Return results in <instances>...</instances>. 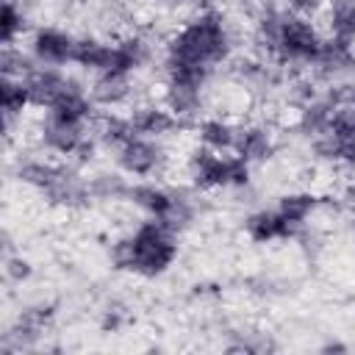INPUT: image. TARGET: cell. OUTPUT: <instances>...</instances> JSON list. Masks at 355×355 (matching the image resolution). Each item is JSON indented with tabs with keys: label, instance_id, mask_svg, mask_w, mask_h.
Instances as JSON below:
<instances>
[{
	"label": "cell",
	"instance_id": "cell-21",
	"mask_svg": "<svg viewBox=\"0 0 355 355\" xmlns=\"http://www.w3.org/2000/svg\"><path fill=\"white\" fill-rule=\"evenodd\" d=\"M61 166H64V164H58L55 158H36V155H33V158L19 161V166H17V180H19L22 186H28V189L44 194V191L55 183Z\"/></svg>",
	"mask_w": 355,
	"mask_h": 355
},
{
	"label": "cell",
	"instance_id": "cell-4",
	"mask_svg": "<svg viewBox=\"0 0 355 355\" xmlns=\"http://www.w3.org/2000/svg\"><path fill=\"white\" fill-rule=\"evenodd\" d=\"M324 44V31L313 17H302L286 8L277 44H275V61L283 67H311Z\"/></svg>",
	"mask_w": 355,
	"mask_h": 355
},
{
	"label": "cell",
	"instance_id": "cell-18",
	"mask_svg": "<svg viewBox=\"0 0 355 355\" xmlns=\"http://www.w3.org/2000/svg\"><path fill=\"white\" fill-rule=\"evenodd\" d=\"M275 208H277L291 225H297V227L305 230V225L322 211V197H319L316 191H308V189H294V191L280 194V200H277Z\"/></svg>",
	"mask_w": 355,
	"mask_h": 355
},
{
	"label": "cell",
	"instance_id": "cell-23",
	"mask_svg": "<svg viewBox=\"0 0 355 355\" xmlns=\"http://www.w3.org/2000/svg\"><path fill=\"white\" fill-rule=\"evenodd\" d=\"M3 272H6V280H8V283L22 286V283H28V280L33 277V263H31L25 255H6Z\"/></svg>",
	"mask_w": 355,
	"mask_h": 355
},
{
	"label": "cell",
	"instance_id": "cell-26",
	"mask_svg": "<svg viewBox=\"0 0 355 355\" xmlns=\"http://www.w3.org/2000/svg\"><path fill=\"white\" fill-rule=\"evenodd\" d=\"M322 349H324V352H333V349H347V347H344V344H324Z\"/></svg>",
	"mask_w": 355,
	"mask_h": 355
},
{
	"label": "cell",
	"instance_id": "cell-10",
	"mask_svg": "<svg viewBox=\"0 0 355 355\" xmlns=\"http://www.w3.org/2000/svg\"><path fill=\"white\" fill-rule=\"evenodd\" d=\"M244 236L252 244H272L302 236V227L291 225L277 208H255L244 216Z\"/></svg>",
	"mask_w": 355,
	"mask_h": 355
},
{
	"label": "cell",
	"instance_id": "cell-11",
	"mask_svg": "<svg viewBox=\"0 0 355 355\" xmlns=\"http://www.w3.org/2000/svg\"><path fill=\"white\" fill-rule=\"evenodd\" d=\"M130 114V122L136 128V136H150V139H166L172 136L180 125V119L161 103V100H141V103H133V108L128 111Z\"/></svg>",
	"mask_w": 355,
	"mask_h": 355
},
{
	"label": "cell",
	"instance_id": "cell-27",
	"mask_svg": "<svg viewBox=\"0 0 355 355\" xmlns=\"http://www.w3.org/2000/svg\"><path fill=\"white\" fill-rule=\"evenodd\" d=\"M349 92H355V72H352V78H349Z\"/></svg>",
	"mask_w": 355,
	"mask_h": 355
},
{
	"label": "cell",
	"instance_id": "cell-24",
	"mask_svg": "<svg viewBox=\"0 0 355 355\" xmlns=\"http://www.w3.org/2000/svg\"><path fill=\"white\" fill-rule=\"evenodd\" d=\"M283 6L288 11H294V14H302V17H313L316 19L324 11L327 0H283Z\"/></svg>",
	"mask_w": 355,
	"mask_h": 355
},
{
	"label": "cell",
	"instance_id": "cell-25",
	"mask_svg": "<svg viewBox=\"0 0 355 355\" xmlns=\"http://www.w3.org/2000/svg\"><path fill=\"white\" fill-rule=\"evenodd\" d=\"M122 322H125V319H122V313H119V311H105V316H103V322H100V324H103V330H105V333H116V330L122 327Z\"/></svg>",
	"mask_w": 355,
	"mask_h": 355
},
{
	"label": "cell",
	"instance_id": "cell-19",
	"mask_svg": "<svg viewBox=\"0 0 355 355\" xmlns=\"http://www.w3.org/2000/svg\"><path fill=\"white\" fill-rule=\"evenodd\" d=\"M319 17L324 19V25H322L324 36L355 44V0H327L324 11Z\"/></svg>",
	"mask_w": 355,
	"mask_h": 355
},
{
	"label": "cell",
	"instance_id": "cell-28",
	"mask_svg": "<svg viewBox=\"0 0 355 355\" xmlns=\"http://www.w3.org/2000/svg\"><path fill=\"white\" fill-rule=\"evenodd\" d=\"M147 3H166V0H147Z\"/></svg>",
	"mask_w": 355,
	"mask_h": 355
},
{
	"label": "cell",
	"instance_id": "cell-22",
	"mask_svg": "<svg viewBox=\"0 0 355 355\" xmlns=\"http://www.w3.org/2000/svg\"><path fill=\"white\" fill-rule=\"evenodd\" d=\"M31 17L22 0H3L0 11V44H19L22 36H31Z\"/></svg>",
	"mask_w": 355,
	"mask_h": 355
},
{
	"label": "cell",
	"instance_id": "cell-13",
	"mask_svg": "<svg viewBox=\"0 0 355 355\" xmlns=\"http://www.w3.org/2000/svg\"><path fill=\"white\" fill-rule=\"evenodd\" d=\"M89 94L100 111H122L133 100V75H125V72L92 75Z\"/></svg>",
	"mask_w": 355,
	"mask_h": 355
},
{
	"label": "cell",
	"instance_id": "cell-14",
	"mask_svg": "<svg viewBox=\"0 0 355 355\" xmlns=\"http://www.w3.org/2000/svg\"><path fill=\"white\" fill-rule=\"evenodd\" d=\"M164 80V78H161ZM161 103L180 119V125H194L205 114V89L180 86V83H161Z\"/></svg>",
	"mask_w": 355,
	"mask_h": 355
},
{
	"label": "cell",
	"instance_id": "cell-7",
	"mask_svg": "<svg viewBox=\"0 0 355 355\" xmlns=\"http://www.w3.org/2000/svg\"><path fill=\"white\" fill-rule=\"evenodd\" d=\"M75 42H78V36L64 28L39 25L28 36V53L42 67H67V64H72Z\"/></svg>",
	"mask_w": 355,
	"mask_h": 355
},
{
	"label": "cell",
	"instance_id": "cell-20",
	"mask_svg": "<svg viewBox=\"0 0 355 355\" xmlns=\"http://www.w3.org/2000/svg\"><path fill=\"white\" fill-rule=\"evenodd\" d=\"M0 105H3V119H6V133H11L14 122L19 119L22 122V114L31 105V94H28V86H25V78H11V75H3L0 80Z\"/></svg>",
	"mask_w": 355,
	"mask_h": 355
},
{
	"label": "cell",
	"instance_id": "cell-3",
	"mask_svg": "<svg viewBox=\"0 0 355 355\" xmlns=\"http://www.w3.org/2000/svg\"><path fill=\"white\" fill-rule=\"evenodd\" d=\"M183 172L189 178V186L197 191H241L252 180V164H247L236 153H216L202 144L189 150V155L183 158Z\"/></svg>",
	"mask_w": 355,
	"mask_h": 355
},
{
	"label": "cell",
	"instance_id": "cell-16",
	"mask_svg": "<svg viewBox=\"0 0 355 355\" xmlns=\"http://www.w3.org/2000/svg\"><path fill=\"white\" fill-rule=\"evenodd\" d=\"M236 130H239V125L230 116H222V114H202L194 122L197 144H202L208 150H216V153H233Z\"/></svg>",
	"mask_w": 355,
	"mask_h": 355
},
{
	"label": "cell",
	"instance_id": "cell-5",
	"mask_svg": "<svg viewBox=\"0 0 355 355\" xmlns=\"http://www.w3.org/2000/svg\"><path fill=\"white\" fill-rule=\"evenodd\" d=\"M116 166L122 175L133 180H153L169 169V150L161 139L133 136L119 150H114Z\"/></svg>",
	"mask_w": 355,
	"mask_h": 355
},
{
	"label": "cell",
	"instance_id": "cell-15",
	"mask_svg": "<svg viewBox=\"0 0 355 355\" xmlns=\"http://www.w3.org/2000/svg\"><path fill=\"white\" fill-rule=\"evenodd\" d=\"M92 136L103 150H119L125 141L136 136V128L128 111H103L92 122Z\"/></svg>",
	"mask_w": 355,
	"mask_h": 355
},
{
	"label": "cell",
	"instance_id": "cell-6",
	"mask_svg": "<svg viewBox=\"0 0 355 355\" xmlns=\"http://www.w3.org/2000/svg\"><path fill=\"white\" fill-rule=\"evenodd\" d=\"M186 189H169L164 183L155 180H136L133 186H128V200L150 219H158L169 227V219L175 216L178 205L183 202Z\"/></svg>",
	"mask_w": 355,
	"mask_h": 355
},
{
	"label": "cell",
	"instance_id": "cell-2",
	"mask_svg": "<svg viewBox=\"0 0 355 355\" xmlns=\"http://www.w3.org/2000/svg\"><path fill=\"white\" fill-rule=\"evenodd\" d=\"M180 255L178 233L158 219L144 216L133 230L119 236L111 244V266L119 272H130L136 277H161L166 275Z\"/></svg>",
	"mask_w": 355,
	"mask_h": 355
},
{
	"label": "cell",
	"instance_id": "cell-8",
	"mask_svg": "<svg viewBox=\"0 0 355 355\" xmlns=\"http://www.w3.org/2000/svg\"><path fill=\"white\" fill-rule=\"evenodd\" d=\"M36 133H39V147L47 155L72 161L75 153L83 147V141L92 136V125H72V122H58L44 116Z\"/></svg>",
	"mask_w": 355,
	"mask_h": 355
},
{
	"label": "cell",
	"instance_id": "cell-17",
	"mask_svg": "<svg viewBox=\"0 0 355 355\" xmlns=\"http://www.w3.org/2000/svg\"><path fill=\"white\" fill-rule=\"evenodd\" d=\"M111 50H114V42L108 39H100L94 33H83L78 36L75 42V53H72V64L80 67L83 72L89 75H100L111 67Z\"/></svg>",
	"mask_w": 355,
	"mask_h": 355
},
{
	"label": "cell",
	"instance_id": "cell-9",
	"mask_svg": "<svg viewBox=\"0 0 355 355\" xmlns=\"http://www.w3.org/2000/svg\"><path fill=\"white\" fill-rule=\"evenodd\" d=\"M233 153L239 158H244L252 166L269 164L277 153V136L266 122H244L236 130V141H233Z\"/></svg>",
	"mask_w": 355,
	"mask_h": 355
},
{
	"label": "cell",
	"instance_id": "cell-12",
	"mask_svg": "<svg viewBox=\"0 0 355 355\" xmlns=\"http://www.w3.org/2000/svg\"><path fill=\"white\" fill-rule=\"evenodd\" d=\"M72 83V75L64 72V67H42L36 64L28 75H25V86L31 94V105L47 111Z\"/></svg>",
	"mask_w": 355,
	"mask_h": 355
},
{
	"label": "cell",
	"instance_id": "cell-1",
	"mask_svg": "<svg viewBox=\"0 0 355 355\" xmlns=\"http://www.w3.org/2000/svg\"><path fill=\"white\" fill-rule=\"evenodd\" d=\"M236 44L239 36L230 19L219 8L202 6L166 36V42L161 44V58L216 69L236 55Z\"/></svg>",
	"mask_w": 355,
	"mask_h": 355
}]
</instances>
